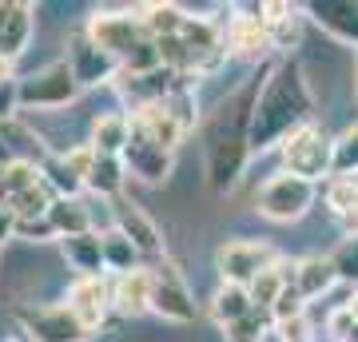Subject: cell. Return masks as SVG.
Listing matches in <instances>:
<instances>
[{"label": "cell", "mask_w": 358, "mask_h": 342, "mask_svg": "<svg viewBox=\"0 0 358 342\" xmlns=\"http://www.w3.org/2000/svg\"><path fill=\"white\" fill-rule=\"evenodd\" d=\"M263 80H267V68L251 76L243 88H235L227 100H219L215 115L207 120V187L211 191H231L247 171V159H251V115H255V100L263 92Z\"/></svg>", "instance_id": "obj_1"}, {"label": "cell", "mask_w": 358, "mask_h": 342, "mask_svg": "<svg viewBox=\"0 0 358 342\" xmlns=\"http://www.w3.org/2000/svg\"><path fill=\"white\" fill-rule=\"evenodd\" d=\"M315 120V92H310L307 76L299 60H279L267 68L263 92L255 100V115H251V152H267L279 148L291 131Z\"/></svg>", "instance_id": "obj_2"}, {"label": "cell", "mask_w": 358, "mask_h": 342, "mask_svg": "<svg viewBox=\"0 0 358 342\" xmlns=\"http://www.w3.org/2000/svg\"><path fill=\"white\" fill-rule=\"evenodd\" d=\"M279 159L287 176H299L307 183H327L334 176V136H327L315 120L303 124L299 131H291L287 140L279 143Z\"/></svg>", "instance_id": "obj_3"}, {"label": "cell", "mask_w": 358, "mask_h": 342, "mask_svg": "<svg viewBox=\"0 0 358 342\" xmlns=\"http://www.w3.org/2000/svg\"><path fill=\"white\" fill-rule=\"evenodd\" d=\"M80 80L68 60H52L32 76H20V108L24 112H56L80 96Z\"/></svg>", "instance_id": "obj_4"}, {"label": "cell", "mask_w": 358, "mask_h": 342, "mask_svg": "<svg viewBox=\"0 0 358 342\" xmlns=\"http://www.w3.org/2000/svg\"><path fill=\"white\" fill-rule=\"evenodd\" d=\"M315 195H319V187H315V183L279 171V176H271L267 183L259 187L255 211L263 219H271V223H299V219L315 207Z\"/></svg>", "instance_id": "obj_5"}, {"label": "cell", "mask_w": 358, "mask_h": 342, "mask_svg": "<svg viewBox=\"0 0 358 342\" xmlns=\"http://www.w3.org/2000/svg\"><path fill=\"white\" fill-rule=\"evenodd\" d=\"M84 32H88L115 64H124L143 40H152L148 32H143V20H140L136 8H100V13L88 16Z\"/></svg>", "instance_id": "obj_6"}, {"label": "cell", "mask_w": 358, "mask_h": 342, "mask_svg": "<svg viewBox=\"0 0 358 342\" xmlns=\"http://www.w3.org/2000/svg\"><path fill=\"white\" fill-rule=\"evenodd\" d=\"M16 322L24 327L28 342H88L96 330L80 322V315L68 303L52 306H16Z\"/></svg>", "instance_id": "obj_7"}, {"label": "cell", "mask_w": 358, "mask_h": 342, "mask_svg": "<svg viewBox=\"0 0 358 342\" xmlns=\"http://www.w3.org/2000/svg\"><path fill=\"white\" fill-rule=\"evenodd\" d=\"M279 259L282 255L263 239H227V243H219V251H215V271H219V283L251 287Z\"/></svg>", "instance_id": "obj_8"}, {"label": "cell", "mask_w": 358, "mask_h": 342, "mask_svg": "<svg viewBox=\"0 0 358 342\" xmlns=\"http://www.w3.org/2000/svg\"><path fill=\"white\" fill-rule=\"evenodd\" d=\"M227 48L231 56L243 60H263L271 48V24H267V4H239L227 16Z\"/></svg>", "instance_id": "obj_9"}, {"label": "cell", "mask_w": 358, "mask_h": 342, "mask_svg": "<svg viewBox=\"0 0 358 342\" xmlns=\"http://www.w3.org/2000/svg\"><path fill=\"white\" fill-rule=\"evenodd\" d=\"M112 227L124 235V239H131V247L140 251V259L148 266L164 263V235H159V227H155V219L143 211V207H136V203L128 199H112Z\"/></svg>", "instance_id": "obj_10"}, {"label": "cell", "mask_w": 358, "mask_h": 342, "mask_svg": "<svg viewBox=\"0 0 358 342\" xmlns=\"http://www.w3.org/2000/svg\"><path fill=\"white\" fill-rule=\"evenodd\" d=\"M155 275V287H152V311L159 318H167V322H192L195 318V294L192 287L183 283V275H179V266L171 263V259H164V263L152 266Z\"/></svg>", "instance_id": "obj_11"}, {"label": "cell", "mask_w": 358, "mask_h": 342, "mask_svg": "<svg viewBox=\"0 0 358 342\" xmlns=\"http://www.w3.org/2000/svg\"><path fill=\"white\" fill-rule=\"evenodd\" d=\"M68 64H72V72H76L80 88H100V84H115V76H120V64L108 56V52L96 44V40L84 32V28H76L72 36H68Z\"/></svg>", "instance_id": "obj_12"}, {"label": "cell", "mask_w": 358, "mask_h": 342, "mask_svg": "<svg viewBox=\"0 0 358 342\" xmlns=\"http://www.w3.org/2000/svg\"><path fill=\"white\" fill-rule=\"evenodd\" d=\"M124 167H128V176L143 179V183H164L171 176V167H176V152H167L159 143H152L148 136H140L136 127H131V143L124 148Z\"/></svg>", "instance_id": "obj_13"}, {"label": "cell", "mask_w": 358, "mask_h": 342, "mask_svg": "<svg viewBox=\"0 0 358 342\" xmlns=\"http://www.w3.org/2000/svg\"><path fill=\"white\" fill-rule=\"evenodd\" d=\"M303 13L327 36H334L338 44H350L358 52V0H310Z\"/></svg>", "instance_id": "obj_14"}, {"label": "cell", "mask_w": 358, "mask_h": 342, "mask_svg": "<svg viewBox=\"0 0 358 342\" xmlns=\"http://www.w3.org/2000/svg\"><path fill=\"white\" fill-rule=\"evenodd\" d=\"M64 303L76 311L80 322L88 330H100L103 318H108V306H112V283L108 279H76L68 287Z\"/></svg>", "instance_id": "obj_15"}, {"label": "cell", "mask_w": 358, "mask_h": 342, "mask_svg": "<svg viewBox=\"0 0 358 342\" xmlns=\"http://www.w3.org/2000/svg\"><path fill=\"white\" fill-rule=\"evenodd\" d=\"M152 287H155V275L148 263L128 271V275H115L112 279V306L128 318L143 315V311H152Z\"/></svg>", "instance_id": "obj_16"}, {"label": "cell", "mask_w": 358, "mask_h": 342, "mask_svg": "<svg viewBox=\"0 0 358 342\" xmlns=\"http://www.w3.org/2000/svg\"><path fill=\"white\" fill-rule=\"evenodd\" d=\"M32 4L24 0H0V56L4 60H13L28 48V40H32Z\"/></svg>", "instance_id": "obj_17"}, {"label": "cell", "mask_w": 358, "mask_h": 342, "mask_svg": "<svg viewBox=\"0 0 358 342\" xmlns=\"http://www.w3.org/2000/svg\"><path fill=\"white\" fill-rule=\"evenodd\" d=\"M131 115V127L140 131V136H148L152 143H159V148H167V152H176L179 143H183V124H179L176 115L167 112L164 104H148V108H136Z\"/></svg>", "instance_id": "obj_18"}, {"label": "cell", "mask_w": 358, "mask_h": 342, "mask_svg": "<svg viewBox=\"0 0 358 342\" xmlns=\"http://www.w3.org/2000/svg\"><path fill=\"white\" fill-rule=\"evenodd\" d=\"M60 251H64L68 266L76 271V279H103V243L100 231H88V235H72V239H60Z\"/></svg>", "instance_id": "obj_19"}, {"label": "cell", "mask_w": 358, "mask_h": 342, "mask_svg": "<svg viewBox=\"0 0 358 342\" xmlns=\"http://www.w3.org/2000/svg\"><path fill=\"white\" fill-rule=\"evenodd\" d=\"M92 148L96 155H124L131 143V115L128 112H100L92 124Z\"/></svg>", "instance_id": "obj_20"}, {"label": "cell", "mask_w": 358, "mask_h": 342, "mask_svg": "<svg viewBox=\"0 0 358 342\" xmlns=\"http://www.w3.org/2000/svg\"><path fill=\"white\" fill-rule=\"evenodd\" d=\"M334 283H338V271H334L331 255H307V259H299V271H294V287L303 299H322L327 291H334Z\"/></svg>", "instance_id": "obj_21"}, {"label": "cell", "mask_w": 358, "mask_h": 342, "mask_svg": "<svg viewBox=\"0 0 358 342\" xmlns=\"http://www.w3.org/2000/svg\"><path fill=\"white\" fill-rule=\"evenodd\" d=\"M251 311H255L251 291H247V287H239V283H219L215 294H211V303H207V315L215 318L219 327H231V322L247 318Z\"/></svg>", "instance_id": "obj_22"}, {"label": "cell", "mask_w": 358, "mask_h": 342, "mask_svg": "<svg viewBox=\"0 0 358 342\" xmlns=\"http://www.w3.org/2000/svg\"><path fill=\"white\" fill-rule=\"evenodd\" d=\"M143 20V32L152 40H171L183 32V24H187V13L179 8V4H167V0H152V4H140L136 8Z\"/></svg>", "instance_id": "obj_23"}, {"label": "cell", "mask_w": 358, "mask_h": 342, "mask_svg": "<svg viewBox=\"0 0 358 342\" xmlns=\"http://www.w3.org/2000/svg\"><path fill=\"white\" fill-rule=\"evenodd\" d=\"M48 219H52V227H56L60 239H72V235H88V231H96L92 207L84 199H60V195H56V203L48 207Z\"/></svg>", "instance_id": "obj_24"}, {"label": "cell", "mask_w": 358, "mask_h": 342, "mask_svg": "<svg viewBox=\"0 0 358 342\" xmlns=\"http://www.w3.org/2000/svg\"><path fill=\"white\" fill-rule=\"evenodd\" d=\"M267 24H271V48L287 60L291 48L299 44V8L282 4V0H271L267 4Z\"/></svg>", "instance_id": "obj_25"}, {"label": "cell", "mask_w": 358, "mask_h": 342, "mask_svg": "<svg viewBox=\"0 0 358 342\" xmlns=\"http://www.w3.org/2000/svg\"><path fill=\"white\" fill-rule=\"evenodd\" d=\"M124 179H128V167H124L120 155H96V167L88 176V191L96 199H120Z\"/></svg>", "instance_id": "obj_26"}, {"label": "cell", "mask_w": 358, "mask_h": 342, "mask_svg": "<svg viewBox=\"0 0 358 342\" xmlns=\"http://www.w3.org/2000/svg\"><path fill=\"white\" fill-rule=\"evenodd\" d=\"M100 243H103V263H108L112 275H128V271L143 266V259H140V251L131 247V239H124L115 227L100 231Z\"/></svg>", "instance_id": "obj_27"}, {"label": "cell", "mask_w": 358, "mask_h": 342, "mask_svg": "<svg viewBox=\"0 0 358 342\" xmlns=\"http://www.w3.org/2000/svg\"><path fill=\"white\" fill-rule=\"evenodd\" d=\"M40 179H44V171H40L36 164H24V159L4 164L0 167V207H8L20 191H28L32 183H40Z\"/></svg>", "instance_id": "obj_28"}, {"label": "cell", "mask_w": 358, "mask_h": 342, "mask_svg": "<svg viewBox=\"0 0 358 342\" xmlns=\"http://www.w3.org/2000/svg\"><path fill=\"white\" fill-rule=\"evenodd\" d=\"M322 203L331 207L334 219H343L346 211L358 203V176H334V179H327V187H322Z\"/></svg>", "instance_id": "obj_29"}, {"label": "cell", "mask_w": 358, "mask_h": 342, "mask_svg": "<svg viewBox=\"0 0 358 342\" xmlns=\"http://www.w3.org/2000/svg\"><path fill=\"white\" fill-rule=\"evenodd\" d=\"M271 330H275V322H271L267 311H251L247 318L223 327V342H267Z\"/></svg>", "instance_id": "obj_30"}, {"label": "cell", "mask_w": 358, "mask_h": 342, "mask_svg": "<svg viewBox=\"0 0 358 342\" xmlns=\"http://www.w3.org/2000/svg\"><path fill=\"white\" fill-rule=\"evenodd\" d=\"M334 176H358V120L334 136Z\"/></svg>", "instance_id": "obj_31"}, {"label": "cell", "mask_w": 358, "mask_h": 342, "mask_svg": "<svg viewBox=\"0 0 358 342\" xmlns=\"http://www.w3.org/2000/svg\"><path fill=\"white\" fill-rule=\"evenodd\" d=\"M271 322L279 327V322H291V318H307V299L299 294V287H287V291L275 299V306L267 311Z\"/></svg>", "instance_id": "obj_32"}, {"label": "cell", "mask_w": 358, "mask_h": 342, "mask_svg": "<svg viewBox=\"0 0 358 342\" xmlns=\"http://www.w3.org/2000/svg\"><path fill=\"white\" fill-rule=\"evenodd\" d=\"M334 271H338V283H350L358 291V239H343V247L331 255Z\"/></svg>", "instance_id": "obj_33"}, {"label": "cell", "mask_w": 358, "mask_h": 342, "mask_svg": "<svg viewBox=\"0 0 358 342\" xmlns=\"http://www.w3.org/2000/svg\"><path fill=\"white\" fill-rule=\"evenodd\" d=\"M60 159H64L68 171H72L84 187H88V176H92V167H96V148H92V143H80V148H68Z\"/></svg>", "instance_id": "obj_34"}, {"label": "cell", "mask_w": 358, "mask_h": 342, "mask_svg": "<svg viewBox=\"0 0 358 342\" xmlns=\"http://www.w3.org/2000/svg\"><path fill=\"white\" fill-rule=\"evenodd\" d=\"M16 239H28V243H60L56 227H52L48 215H36V219H16Z\"/></svg>", "instance_id": "obj_35"}, {"label": "cell", "mask_w": 358, "mask_h": 342, "mask_svg": "<svg viewBox=\"0 0 358 342\" xmlns=\"http://www.w3.org/2000/svg\"><path fill=\"white\" fill-rule=\"evenodd\" d=\"M16 112H20V76L0 84V124L16 120Z\"/></svg>", "instance_id": "obj_36"}, {"label": "cell", "mask_w": 358, "mask_h": 342, "mask_svg": "<svg viewBox=\"0 0 358 342\" xmlns=\"http://www.w3.org/2000/svg\"><path fill=\"white\" fill-rule=\"evenodd\" d=\"M350 327H355V315L346 311V303H343V306H334L331 315H327V334H331L334 342H343L346 334H350Z\"/></svg>", "instance_id": "obj_37"}, {"label": "cell", "mask_w": 358, "mask_h": 342, "mask_svg": "<svg viewBox=\"0 0 358 342\" xmlns=\"http://www.w3.org/2000/svg\"><path fill=\"white\" fill-rule=\"evenodd\" d=\"M279 339L282 342H307V339H315L310 334V318H291V322H279Z\"/></svg>", "instance_id": "obj_38"}, {"label": "cell", "mask_w": 358, "mask_h": 342, "mask_svg": "<svg viewBox=\"0 0 358 342\" xmlns=\"http://www.w3.org/2000/svg\"><path fill=\"white\" fill-rule=\"evenodd\" d=\"M338 227H343V235H346V239H358V203L350 207V211H346L343 219H338Z\"/></svg>", "instance_id": "obj_39"}, {"label": "cell", "mask_w": 358, "mask_h": 342, "mask_svg": "<svg viewBox=\"0 0 358 342\" xmlns=\"http://www.w3.org/2000/svg\"><path fill=\"white\" fill-rule=\"evenodd\" d=\"M4 239H16V215L0 207V243H4Z\"/></svg>", "instance_id": "obj_40"}, {"label": "cell", "mask_w": 358, "mask_h": 342, "mask_svg": "<svg viewBox=\"0 0 358 342\" xmlns=\"http://www.w3.org/2000/svg\"><path fill=\"white\" fill-rule=\"evenodd\" d=\"M4 80H16V76H13V60L0 56V84H4Z\"/></svg>", "instance_id": "obj_41"}, {"label": "cell", "mask_w": 358, "mask_h": 342, "mask_svg": "<svg viewBox=\"0 0 358 342\" xmlns=\"http://www.w3.org/2000/svg\"><path fill=\"white\" fill-rule=\"evenodd\" d=\"M346 311L358 318V291H350V299H346Z\"/></svg>", "instance_id": "obj_42"}, {"label": "cell", "mask_w": 358, "mask_h": 342, "mask_svg": "<svg viewBox=\"0 0 358 342\" xmlns=\"http://www.w3.org/2000/svg\"><path fill=\"white\" fill-rule=\"evenodd\" d=\"M343 342H358V318H355V327H350V334H346Z\"/></svg>", "instance_id": "obj_43"}, {"label": "cell", "mask_w": 358, "mask_h": 342, "mask_svg": "<svg viewBox=\"0 0 358 342\" xmlns=\"http://www.w3.org/2000/svg\"><path fill=\"white\" fill-rule=\"evenodd\" d=\"M355 92H358V52H355Z\"/></svg>", "instance_id": "obj_44"}, {"label": "cell", "mask_w": 358, "mask_h": 342, "mask_svg": "<svg viewBox=\"0 0 358 342\" xmlns=\"http://www.w3.org/2000/svg\"><path fill=\"white\" fill-rule=\"evenodd\" d=\"M307 342H315V339H307Z\"/></svg>", "instance_id": "obj_45"}]
</instances>
